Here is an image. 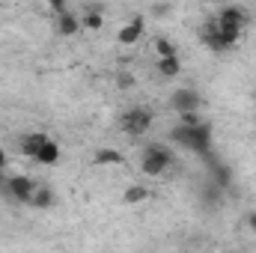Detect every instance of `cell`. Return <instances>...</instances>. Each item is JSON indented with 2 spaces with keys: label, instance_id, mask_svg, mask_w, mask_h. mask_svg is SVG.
<instances>
[{
  "label": "cell",
  "instance_id": "obj_3",
  "mask_svg": "<svg viewBox=\"0 0 256 253\" xmlns=\"http://www.w3.org/2000/svg\"><path fill=\"white\" fill-rule=\"evenodd\" d=\"M170 164H173V152H170L167 146H158V143H152V146H146V149H143L140 170H143L146 176H164Z\"/></svg>",
  "mask_w": 256,
  "mask_h": 253
},
{
  "label": "cell",
  "instance_id": "obj_16",
  "mask_svg": "<svg viewBox=\"0 0 256 253\" xmlns=\"http://www.w3.org/2000/svg\"><path fill=\"white\" fill-rule=\"evenodd\" d=\"M102 24H104V15L98 9H92V12H86L80 18V27H86V30H102Z\"/></svg>",
  "mask_w": 256,
  "mask_h": 253
},
{
  "label": "cell",
  "instance_id": "obj_21",
  "mask_svg": "<svg viewBox=\"0 0 256 253\" xmlns=\"http://www.w3.org/2000/svg\"><path fill=\"white\" fill-rule=\"evenodd\" d=\"M254 104H256V102H254Z\"/></svg>",
  "mask_w": 256,
  "mask_h": 253
},
{
  "label": "cell",
  "instance_id": "obj_5",
  "mask_svg": "<svg viewBox=\"0 0 256 253\" xmlns=\"http://www.w3.org/2000/svg\"><path fill=\"white\" fill-rule=\"evenodd\" d=\"M3 188L9 190V196L15 200V202H21V206H30L33 202V196H36V182L30 179V176H9L6 182H3Z\"/></svg>",
  "mask_w": 256,
  "mask_h": 253
},
{
  "label": "cell",
  "instance_id": "obj_10",
  "mask_svg": "<svg viewBox=\"0 0 256 253\" xmlns=\"http://www.w3.org/2000/svg\"><path fill=\"white\" fill-rule=\"evenodd\" d=\"M54 27H57L60 36H74V33L80 30V18H74V15L66 9V12H60V15L54 18Z\"/></svg>",
  "mask_w": 256,
  "mask_h": 253
},
{
  "label": "cell",
  "instance_id": "obj_19",
  "mask_svg": "<svg viewBox=\"0 0 256 253\" xmlns=\"http://www.w3.org/2000/svg\"><path fill=\"white\" fill-rule=\"evenodd\" d=\"M3 167H6V152H3V146H0V179H3Z\"/></svg>",
  "mask_w": 256,
  "mask_h": 253
},
{
  "label": "cell",
  "instance_id": "obj_4",
  "mask_svg": "<svg viewBox=\"0 0 256 253\" xmlns=\"http://www.w3.org/2000/svg\"><path fill=\"white\" fill-rule=\"evenodd\" d=\"M152 128V110L149 108H128L120 116V131L128 137H143Z\"/></svg>",
  "mask_w": 256,
  "mask_h": 253
},
{
  "label": "cell",
  "instance_id": "obj_15",
  "mask_svg": "<svg viewBox=\"0 0 256 253\" xmlns=\"http://www.w3.org/2000/svg\"><path fill=\"white\" fill-rule=\"evenodd\" d=\"M146 196H149V190L143 188V185H131V188L122 194V202H126V206H134V202H143Z\"/></svg>",
  "mask_w": 256,
  "mask_h": 253
},
{
  "label": "cell",
  "instance_id": "obj_11",
  "mask_svg": "<svg viewBox=\"0 0 256 253\" xmlns=\"http://www.w3.org/2000/svg\"><path fill=\"white\" fill-rule=\"evenodd\" d=\"M126 158L116 152V149H98L96 152V167H120Z\"/></svg>",
  "mask_w": 256,
  "mask_h": 253
},
{
  "label": "cell",
  "instance_id": "obj_12",
  "mask_svg": "<svg viewBox=\"0 0 256 253\" xmlns=\"http://www.w3.org/2000/svg\"><path fill=\"white\" fill-rule=\"evenodd\" d=\"M152 48H155L158 60H167V57H179V54H176V45H173L170 39H164V36H155V39H152Z\"/></svg>",
  "mask_w": 256,
  "mask_h": 253
},
{
  "label": "cell",
  "instance_id": "obj_8",
  "mask_svg": "<svg viewBox=\"0 0 256 253\" xmlns=\"http://www.w3.org/2000/svg\"><path fill=\"white\" fill-rule=\"evenodd\" d=\"M45 140H48V134H42V131L24 134V137H21V143H18V149H21V155H27V158H36V155H39V149L45 146Z\"/></svg>",
  "mask_w": 256,
  "mask_h": 253
},
{
  "label": "cell",
  "instance_id": "obj_17",
  "mask_svg": "<svg viewBox=\"0 0 256 253\" xmlns=\"http://www.w3.org/2000/svg\"><path fill=\"white\" fill-rule=\"evenodd\" d=\"M200 122H202L200 114H182L179 116V126H200Z\"/></svg>",
  "mask_w": 256,
  "mask_h": 253
},
{
  "label": "cell",
  "instance_id": "obj_20",
  "mask_svg": "<svg viewBox=\"0 0 256 253\" xmlns=\"http://www.w3.org/2000/svg\"><path fill=\"white\" fill-rule=\"evenodd\" d=\"M248 226L256 232V212H250V214H248Z\"/></svg>",
  "mask_w": 256,
  "mask_h": 253
},
{
  "label": "cell",
  "instance_id": "obj_1",
  "mask_svg": "<svg viewBox=\"0 0 256 253\" xmlns=\"http://www.w3.org/2000/svg\"><path fill=\"white\" fill-rule=\"evenodd\" d=\"M173 143L188 149L194 155H200L202 161L212 158V126L208 122H200V126H176L170 131Z\"/></svg>",
  "mask_w": 256,
  "mask_h": 253
},
{
  "label": "cell",
  "instance_id": "obj_7",
  "mask_svg": "<svg viewBox=\"0 0 256 253\" xmlns=\"http://www.w3.org/2000/svg\"><path fill=\"white\" fill-rule=\"evenodd\" d=\"M143 33H146V21L137 15V18H131L128 24H122V27H120L116 42H120V45H137V42L143 39Z\"/></svg>",
  "mask_w": 256,
  "mask_h": 253
},
{
  "label": "cell",
  "instance_id": "obj_2",
  "mask_svg": "<svg viewBox=\"0 0 256 253\" xmlns=\"http://www.w3.org/2000/svg\"><path fill=\"white\" fill-rule=\"evenodd\" d=\"M212 21H214V27L220 33V39L226 42V48H232L242 39V33L250 27V12L242 9V6H224Z\"/></svg>",
  "mask_w": 256,
  "mask_h": 253
},
{
  "label": "cell",
  "instance_id": "obj_18",
  "mask_svg": "<svg viewBox=\"0 0 256 253\" xmlns=\"http://www.w3.org/2000/svg\"><path fill=\"white\" fill-rule=\"evenodd\" d=\"M131 84H134V78H131V74H120V86H122V90L131 86Z\"/></svg>",
  "mask_w": 256,
  "mask_h": 253
},
{
  "label": "cell",
  "instance_id": "obj_13",
  "mask_svg": "<svg viewBox=\"0 0 256 253\" xmlns=\"http://www.w3.org/2000/svg\"><path fill=\"white\" fill-rule=\"evenodd\" d=\"M158 72H161L164 78H176V74L182 72V63H179V57H167V60H158Z\"/></svg>",
  "mask_w": 256,
  "mask_h": 253
},
{
  "label": "cell",
  "instance_id": "obj_14",
  "mask_svg": "<svg viewBox=\"0 0 256 253\" xmlns=\"http://www.w3.org/2000/svg\"><path fill=\"white\" fill-rule=\"evenodd\" d=\"M51 202H54V194H51V188L39 185V188H36V196H33V202H30V206H33V208H48Z\"/></svg>",
  "mask_w": 256,
  "mask_h": 253
},
{
  "label": "cell",
  "instance_id": "obj_9",
  "mask_svg": "<svg viewBox=\"0 0 256 253\" xmlns=\"http://www.w3.org/2000/svg\"><path fill=\"white\" fill-rule=\"evenodd\" d=\"M33 161H36V164H45V167L57 164V161H60V143H57L54 137H48V140H45V146L39 149V155H36Z\"/></svg>",
  "mask_w": 256,
  "mask_h": 253
},
{
  "label": "cell",
  "instance_id": "obj_6",
  "mask_svg": "<svg viewBox=\"0 0 256 253\" xmlns=\"http://www.w3.org/2000/svg\"><path fill=\"white\" fill-rule=\"evenodd\" d=\"M170 108L182 116V114H200V108H202V98H200V92L196 90H176L173 96H170Z\"/></svg>",
  "mask_w": 256,
  "mask_h": 253
}]
</instances>
